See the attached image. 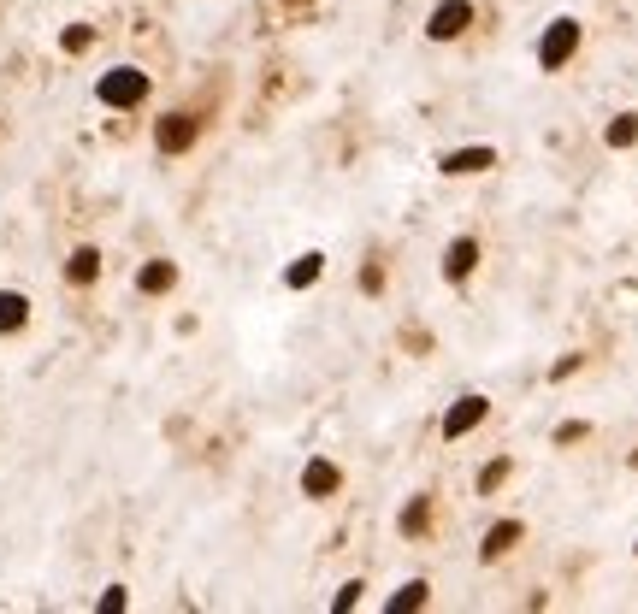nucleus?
Here are the masks:
<instances>
[{
    "label": "nucleus",
    "instance_id": "nucleus-15",
    "mask_svg": "<svg viewBox=\"0 0 638 614\" xmlns=\"http://www.w3.org/2000/svg\"><path fill=\"white\" fill-rule=\"evenodd\" d=\"M426 591H432V585H426V579H414V585H402V591H396V597H390V614L426 609Z\"/></svg>",
    "mask_w": 638,
    "mask_h": 614
},
{
    "label": "nucleus",
    "instance_id": "nucleus-6",
    "mask_svg": "<svg viewBox=\"0 0 638 614\" xmlns=\"http://www.w3.org/2000/svg\"><path fill=\"white\" fill-rule=\"evenodd\" d=\"M195 130H201V124H195L190 113H172V119H160V130H154V142H160L166 154H184V148L195 142Z\"/></svg>",
    "mask_w": 638,
    "mask_h": 614
},
{
    "label": "nucleus",
    "instance_id": "nucleus-21",
    "mask_svg": "<svg viewBox=\"0 0 638 614\" xmlns=\"http://www.w3.org/2000/svg\"><path fill=\"white\" fill-rule=\"evenodd\" d=\"M65 48H71V54H83V48H89V30H83V24H77V30H65Z\"/></svg>",
    "mask_w": 638,
    "mask_h": 614
},
{
    "label": "nucleus",
    "instance_id": "nucleus-24",
    "mask_svg": "<svg viewBox=\"0 0 638 614\" xmlns=\"http://www.w3.org/2000/svg\"><path fill=\"white\" fill-rule=\"evenodd\" d=\"M633 550H638V544H633Z\"/></svg>",
    "mask_w": 638,
    "mask_h": 614
},
{
    "label": "nucleus",
    "instance_id": "nucleus-23",
    "mask_svg": "<svg viewBox=\"0 0 638 614\" xmlns=\"http://www.w3.org/2000/svg\"><path fill=\"white\" fill-rule=\"evenodd\" d=\"M627 467H633V473H638V449H633V455H627Z\"/></svg>",
    "mask_w": 638,
    "mask_h": 614
},
{
    "label": "nucleus",
    "instance_id": "nucleus-13",
    "mask_svg": "<svg viewBox=\"0 0 638 614\" xmlns=\"http://www.w3.org/2000/svg\"><path fill=\"white\" fill-rule=\"evenodd\" d=\"M24 319H30V302L18 290H0V331H18Z\"/></svg>",
    "mask_w": 638,
    "mask_h": 614
},
{
    "label": "nucleus",
    "instance_id": "nucleus-17",
    "mask_svg": "<svg viewBox=\"0 0 638 614\" xmlns=\"http://www.w3.org/2000/svg\"><path fill=\"white\" fill-rule=\"evenodd\" d=\"M426 514H432V502L420 496V502H414V508L402 514V532H426Z\"/></svg>",
    "mask_w": 638,
    "mask_h": 614
},
{
    "label": "nucleus",
    "instance_id": "nucleus-5",
    "mask_svg": "<svg viewBox=\"0 0 638 614\" xmlns=\"http://www.w3.org/2000/svg\"><path fill=\"white\" fill-rule=\"evenodd\" d=\"M438 166H444L449 178H479V172L497 166V148H455V154H444Z\"/></svg>",
    "mask_w": 638,
    "mask_h": 614
},
{
    "label": "nucleus",
    "instance_id": "nucleus-1",
    "mask_svg": "<svg viewBox=\"0 0 638 614\" xmlns=\"http://www.w3.org/2000/svg\"><path fill=\"white\" fill-rule=\"evenodd\" d=\"M579 42H585V30H579V18H556L544 36H538V65L544 71H562V65L579 54Z\"/></svg>",
    "mask_w": 638,
    "mask_h": 614
},
{
    "label": "nucleus",
    "instance_id": "nucleus-8",
    "mask_svg": "<svg viewBox=\"0 0 638 614\" xmlns=\"http://www.w3.org/2000/svg\"><path fill=\"white\" fill-rule=\"evenodd\" d=\"M520 538H526V526H520V520H497V526L485 532V544H479V561H503Z\"/></svg>",
    "mask_w": 638,
    "mask_h": 614
},
{
    "label": "nucleus",
    "instance_id": "nucleus-14",
    "mask_svg": "<svg viewBox=\"0 0 638 614\" xmlns=\"http://www.w3.org/2000/svg\"><path fill=\"white\" fill-rule=\"evenodd\" d=\"M95 272H101V254H95V248H77V254H71V266H65V278H71V284H95Z\"/></svg>",
    "mask_w": 638,
    "mask_h": 614
},
{
    "label": "nucleus",
    "instance_id": "nucleus-19",
    "mask_svg": "<svg viewBox=\"0 0 638 614\" xmlns=\"http://www.w3.org/2000/svg\"><path fill=\"white\" fill-rule=\"evenodd\" d=\"M579 437H591V426H585V420H568V426L556 431V443H579Z\"/></svg>",
    "mask_w": 638,
    "mask_h": 614
},
{
    "label": "nucleus",
    "instance_id": "nucleus-2",
    "mask_svg": "<svg viewBox=\"0 0 638 614\" xmlns=\"http://www.w3.org/2000/svg\"><path fill=\"white\" fill-rule=\"evenodd\" d=\"M142 95H148V71H136V65H119V71L101 77V101L107 107H136Z\"/></svg>",
    "mask_w": 638,
    "mask_h": 614
},
{
    "label": "nucleus",
    "instance_id": "nucleus-9",
    "mask_svg": "<svg viewBox=\"0 0 638 614\" xmlns=\"http://www.w3.org/2000/svg\"><path fill=\"white\" fill-rule=\"evenodd\" d=\"M337 485H343V473H337L331 461H308V467H302V491L308 496H337Z\"/></svg>",
    "mask_w": 638,
    "mask_h": 614
},
{
    "label": "nucleus",
    "instance_id": "nucleus-10",
    "mask_svg": "<svg viewBox=\"0 0 638 614\" xmlns=\"http://www.w3.org/2000/svg\"><path fill=\"white\" fill-rule=\"evenodd\" d=\"M178 284V266L172 260H148L142 272H136V290H148V296H160V290H172Z\"/></svg>",
    "mask_w": 638,
    "mask_h": 614
},
{
    "label": "nucleus",
    "instance_id": "nucleus-18",
    "mask_svg": "<svg viewBox=\"0 0 638 614\" xmlns=\"http://www.w3.org/2000/svg\"><path fill=\"white\" fill-rule=\"evenodd\" d=\"M361 591H367V585H361V579H349V585L337 591V603H331V609H337V614H349L355 603H361Z\"/></svg>",
    "mask_w": 638,
    "mask_h": 614
},
{
    "label": "nucleus",
    "instance_id": "nucleus-7",
    "mask_svg": "<svg viewBox=\"0 0 638 614\" xmlns=\"http://www.w3.org/2000/svg\"><path fill=\"white\" fill-rule=\"evenodd\" d=\"M473 266H479V243H473V237H455V243L444 248V278L461 284V278H473Z\"/></svg>",
    "mask_w": 638,
    "mask_h": 614
},
{
    "label": "nucleus",
    "instance_id": "nucleus-20",
    "mask_svg": "<svg viewBox=\"0 0 638 614\" xmlns=\"http://www.w3.org/2000/svg\"><path fill=\"white\" fill-rule=\"evenodd\" d=\"M579 367H585V361H579V355H562V361H556V367H550V378H574Z\"/></svg>",
    "mask_w": 638,
    "mask_h": 614
},
{
    "label": "nucleus",
    "instance_id": "nucleus-12",
    "mask_svg": "<svg viewBox=\"0 0 638 614\" xmlns=\"http://www.w3.org/2000/svg\"><path fill=\"white\" fill-rule=\"evenodd\" d=\"M319 272H325V254H296L290 272H284V284L290 290H308V284H319Z\"/></svg>",
    "mask_w": 638,
    "mask_h": 614
},
{
    "label": "nucleus",
    "instance_id": "nucleus-3",
    "mask_svg": "<svg viewBox=\"0 0 638 614\" xmlns=\"http://www.w3.org/2000/svg\"><path fill=\"white\" fill-rule=\"evenodd\" d=\"M467 24H473V6H467V0H444V6L432 12L426 36H432V42H455V36H461Z\"/></svg>",
    "mask_w": 638,
    "mask_h": 614
},
{
    "label": "nucleus",
    "instance_id": "nucleus-4",
    "mask_svg": "<svg viewBox=\"0 0 638 614\" xmlns=\"http://www.w3.org/2000/svg\"><path fill=\"white\" fill-rule=\"evenodd\" d=\"M485 414H491V402H485V396H461V402L444 414V437H449V443H455V437H467L473 426H485Z\"/></svg>",
    "mask_w": 638,
    "mask_h": 614
},
{
    "label": "nucleus",
    "instance_id": "nucleus-16",
    "mask_svg": "<svg viewBox=\"0 0 638 614\" xmlns=\"http://www.w3.org/2000/svg\"><path fill=\"white\" fill-rule=\"evenodd\" d=\"M514 467H509V455H497V461H485V473H479V496H491L503 479H509Z\"/></svg>",
    "mask_w": 638,
    "mask_h": 614
},
{
    "label": "nucleus",
    "instance_id": "nucleus-22",
    "mask_svg": "<svg viewBox=\"0 0 638 614\" xmlns=\"http://www.w3.org/2000/svg\"><path fill=\"white\" fill-rule=\"evenodd\" d=\"M125 609V591H119V585H113V591H107V597H101V614H119Z\"/></svg>",
    "mask_w": 638,
    "mask_h": 614
},
{
    "label": "nucleus",
    "instance_id": "nucleus-11",
    "mask_svg": "<svg viewBox=\"0 0 638 614\" xmlns=\"http://www.w3.org/2000/svg\"><path fill=\"white\" fill-rule=\"evenodd\" d=\"M603 142H609L615 154L638 148V113H615V119H609V130H603Z\"/></svg>",
    "mask_w": 638,
    "mask_h": 614
}]
</instances>
